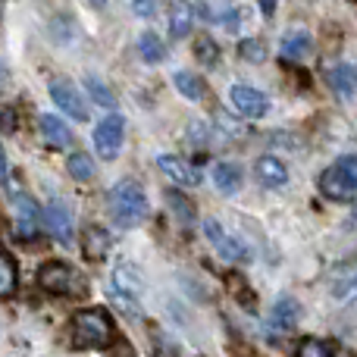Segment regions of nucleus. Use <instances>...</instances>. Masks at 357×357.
Masks as SVG:
<instances>
[{"instance_id":"obj_1","label":"nucleus","mask_w":357,"mask_h":357,"mask_svg":"<svg viewBox=\"0 0 357 357\" xmlns=\"http://www.w3.org/2000/svg\"><path fill=\"white\" fill-rule=\"evenodd\" d=\"M107 210H110L116 226L135 229L148 220V197H144V191L138 182L123 178V182L113 185V191L107 195Z\"/></svg>"},{"instance_id":"obj_2","label":"nucleus","mask_w":357,"mask_h":357,"mask_svg":"<svg viewBox=\"0 0 357 357\" xmlns=\"http://www.w3.org/2000/svg\"><path fill=\"white\" fill-rule=\"evenodd\" d=\"M73 339L79 348H107L113 342V320L100 307L82 310L73 320Z\"/></svg>"},{"instance_id":"obj_3","label":"nucleus","mask_w":357,"mask_h":357,"mask_svg":"<svg viewBox=\"0 0 357 357\" xmlns=\"http://www.w3.org/2000/svg\"><path fill=\"white\" fill-rule=\"evenodd\" d=\"M320 191L329 197V201H342V204L354 201V195H357V160L351 154L339 157L335 167L320 176Z\"/></svg>"},{"instance_id":"obj_4","label":"nucleus","mask_w":357,"mask_h":357,"mask_svg":"<svg viewBox=\"0 0 357 357\" xmlns=\"http://www.w3.org/2000/svg\"><path fill=\"white\" fill-rule=\"evenodd\" d=\"M38 282H41V289L50 291V295L82 298L88 291V282L79 276V270H75V266H69V264H60V260L44 264L41 273H38Z\"/></svg>"},{"instance_id":"obj_5","label":"nucleus","mask_w":357,"mask_h":357,"mask_svg":"<svg viewBox=\"0 0 357 357\" xmlns=\"http://www.w3.org/2000/svg\"><path fill=\"white\" fill-rule=\"evenodd\" d=\"M123 138H126L123 116H107V119H100L98 129H94V148L100 151L104 160H113V157L119 154V148H123Z\"/></svg>"},{"instance_id":"obj_6","label":"nucleus","mask_w":357,"mask_h":357,"mask_svg":"<svg viewBox=\"0 0 357 357\" xmlns=\"http://www.w3.org/2000/svg\"><path fill=\"white\" fill-rule=\"evenodd\" d=\"M204 235H207V241H210V245H213L226 260H235V264H241V260L251 257V254H248V248L241 245V241L235 238V235L229 232L226 226H220L216 220H207V222H204Z\"/></svg>"},{"instance_id":"obj_7","label":"nucleus","mask_w":357,"mask_h":357,"mask_svg":"<svg viewBox=\"0 0 357 357\" xmlns=\"http://www.w3.org/2000/svg\"><path fill=\"white\" fill-rule=\"evenodd\" d=\"M50 98H54L56 107H60L63 113H69L73 119H82V123L88 119V104L82 100L79 88H75L69 79H54L50 82Z\"/></svg>"},{"instance_id":"obj_8","label":"nucleus","mask_w":357,"mask_h":357,"mask_svg":"<svg viewBox=\"0 0 357 357\" xmlns=\"http://www.w3.org/2000/svg\"><path fill=\"white\" fill-rule=\"evenodd\" d=\"M44 226H47V232L54 235L56 241H63V245L73 241V213H69V207L63 201L47 204V210H44Z\"/></svg>"},{"instance_id":"obj_9","label":"nucleus","mask_w":357,"mask_h":357,"mask_svg":"<svg viewBox=\"0 0 357 357\" xmlns=\"http://www.w3.org/2000/svg\"><path fill=\"white\" fill-rule=\"evenodd\" d=\"M229 100H232V107L238 113H245V116L257 119L266 113V98L257 91V88H248V85H235L232 91H229Z\"/></svg>"},{"instance_id":"obj_10","label":"nucleus","mask_w":357,"mask_h":357,"mask_svg":"<svg viewBox=\"0 0 357 357\" xmlns=\"http://www.w3.org/2000/svg\"><path fill=\"white\" fill-rule=\"evenodd\" d=\"M13 207H16V235H19V238H35V235H38V220H41L35 201H31V197H25V195H16Z\"/></svg>"},{"instance_id":"obj_11","label":"nucleus","mask_w":357,"mask_h":357,"mask_svg":"<svg viewBox=\"0 0 357 357\" xmlns=\"http://www.w3.org/2000/svg\"><path fill=\"white\" fill-rule=\"evenodd\" d=\"M113 238L107 229L100 226H85V232H82V254H85L88 260H100L107 257V251H110Z\"/></svg>"},{"instance_id":"obj_12","label":"nucleus","mask_w":357,"mask_h":357,"mask_svg":"<svg viewBox=\"0 0 357 357\" xmlns=\"http://www.w3.org/2000/svg\"><path fill=\"white\" fill-rule=\"evenodd\" d=\"M157 167H160L169 178H176L178 185H185V188H191V185L201 182V173H197L188 160H182V157H169L167 154V157H160V160H157Z\"/></svg>"},{"instance_id":"obj_13","label":"nucleus","mask_w":357,"mask_h":357,"mask_svg":"<svg viewBox=\"0 0 357 357\" xmlns=\"http://www.w3.org/2000/svg\"><path fill=\"white\" fill-rule=\"evenodd\" d=\"M254 173H257L260 185H266V188H282V185L289 182V169H285L282 160H276V157H260V160L254 163Z\"/></svg>"},{"instance_id":"obj_14","label":"nucleus","mask_w":357,"mask_h":357,"mask_svg":"<svg viewBox=\"0 0 357 357\" xmlns=\"http://www.w3.org/2000/svg\"><path fill=\"white\" fill-rule=\"evenodd\" d=\"M310 47H314V41H310V35L304 29H295L289 31V35L282 38V60H291V63H301L310 56Z\"/></svg>"},{"instance_id":"obj_15","label":"nucleus","mask_w":357,"mask_h":357,"mask_svg":"<svg viewBox=\"0 0 357 357\" xmlns=\"http://www.w3.org/2000/svg\"><path fill=\"white\" fill-rule=\"evenodd\" d=\"M41 135L50 148H66V144H73V132H69V126L63 123V119H56L54 113L41 116Z\"/></svg>"},{"instance_id":"obj_16","label":"nucleus","mask_w":357,"mask_h":357,"mask_svg":"<svg viewBox=\"0 0 357 357\" xmlns=\"http://www.w3.org/2000/svg\"><path fill=\"white\" fill-rule=\"evenodd\" d=\"M298 317H301V307H298L291 298H279L276 307H273L270 326H273V329H282V333H289V329H295Z\"/></svg>"},{"instance_id":"obj_17","label":"nucleus","mask_w":357,"mask_h":357,"mask_svg":"<svg viewBox=\"0 0 357 357\" xmlns=\"http://www.w3.org/2000/svg\"><path fill=\"white\" fill-rule=\"evenodd\" d=\"M213 182H216V188H220L222 195H235V191L241 188V169L235 167V163H229V160L216 163L213 167Z\"/></svg>"},{"instance_id":"obj_18","label":"nucleus","mask_w":357,"mask_h":357,"mask_svg":"<svg viewBox=\"0 0 357 357\" xmlns=\"http://www.w3.org/2000/svg\"><path fill=\"white\" fill-rule=\"evenodd\" d=\"M173 85H176V91L185 94L188 100H204L207 98V85H204V79L201 75H195V73H176Z\"/></svg>"},{"instance_id":"obj_19","label":"nucleus","mask_w":357,"mask_h":357,"mask_svg":"<svg viewBox=\"0 0 357 357\" xmlns=\"http://www.w3.org/2000/svg\"><path fill=\"white\" fill-rule=\"evenodd\" d=\"M19 285V270H16V260L0 248V298H10Z\"/></svg>"},{"instance_id":"obj_20","label":"nucleus","mask_w":357,"mask_h":357,"mask_svg":"<svg viewBox=\"0 0 357 357\" xmlns=\"http://www.w3.org/2000/svg\"><path fill=\"white\" fill-rule=\"evenodd\" d=\"M191 16H195V10H191L188 3H173L169 6V35L173 38H185L191 31Z\"/></svg>"},{"instance_id":"obj_21","label":"nucleus","mask_w":357,"mask_h":357,"mask_svg":"<svg viewBox=\"0 0 357 357\" xmlns=\"http://www.w3.org/2000/svg\"><path fill=\"white\" fill-rule=\"evenodd\" d=\"M329 85H333V91L339 94V98H351L354 94V69L351 66H335L333 73H329Z\"/></svg>"},{"instance_id":"obj_22","label":"nucleus","mask_w":357,"mask_h":357,"mask_svg":"<svg viewBox=\"0 0 357 357\" xmlns=\"http://www.w3.org/2000/svg\"><path fill=\"white\" fill-rule=\"evenodd\" d=\"M167 204H169V210L182 220V226H191L195 222V207H191V201L182 195V191H167Z\"/></svg>"},{"instance_id":"obj_23","label":"nucleus","mask_w":357,"mask_h":357,"mask_svg":"<svg viewBox=\"0 0 357 357\" xmlns=\"http://www.w3.org/2000/svg\"><path fill=\"white\" fill-rule=\"evenodd\" d=\"M85 91L91 94L94 104H100V107H116V94H113L110 88H107L104 82L98 79V75H85Z\"/></svg>"},{"instance_id":"obj_24","label":"nucleus","mask_w":357,"mask_h":357,"mask_svg":"<svg viewBox=\"0 0 357 357\" xmlns=\"http://www.w3.org/2000/svg\"><path fill=\"white\" fill-rule=\"evenodd\" d=\"M66 169H69V176L79 178V182H88V178L94 176V163H91L88 154H73L66 160Z\"/></svg>"},{"instance_id":"obj_25","label":"nucleus","mask_w":357,"mask_h":357,"mask_svg":"<svg viewBox=\"0 0 357 357\" xmlns=\"http://www.w3.org/2000/svg\"><path fill=\"white\" fill-rule=\"evenodd\" d=\"M142 56L148 63H160L163 56H167V47H163V41L154 35V31H144L142 35Z\"/></svg>"},{"instance_id":"obj_26","label":"nucleus","mask_w":357,"mask_h":357,"mask_svg":"<svg viewBox=\"0 0 357 357\" xmlns=\"http://www.w3.org/2000/svg\"><path fill=\"white\" fill-rule=\"evenodd\" d=\"M295 357H333V345L323 339H304L301 345H298Z\"/></svg>"},{"instance_id":"obj_27","label":"nucleus","mask_w":357,"mask_h":357,"mask_svg":"<svg viewBox=\"0 0 357 357\" xmlns=\"http://www.w3.org/2000/svg\"><path fill=\"white\" fill-rule=\"evenodd\" d=\"M238 54H241V60H248V63H264L266 60V44L260 41V38H248V41H241Z\"/></svg>"},{"instance_id":"obj_28","label":"nucleus","mask_w":357,"mask_h":357,"mask_svg":"<svg viewBox=\"0 0 357 357\" xmlns=\"http://www.w3.org/2000/svg\"><path fill=\"white\" fill-rule=\"evenodd\" d=\"M195 56H197L201 63H207V66H213V63L220 60V50H216V41H213V38H207V35L197 38V44H195Z\"/></svg>"},{"instance_id":"obj_29","label":"nucleus","mask_w":357,"mask_h":357,"mask_svg":"<svg viewBox=\"0 0 357 357\" xmlns=\"http://www.w3.org/2000/svg\"><path fill=\"white\" fill-rule=\"evenodd\" d=\"M110 298H113V304H116V307L123 310V314H129V317H142V307H138L135 295H123V291L110 289Z\"/></svg>"},{"instance_id":"obj_30","label":"nucleus","mask_w":357,"mask_h":357,"mask_svg":"<svg viewBox=\"0 0 357 357\" xmlns=\"http://www.w3.org/2000/svg\"><path fill=\"white\" fill-rule=\"evenodd\" d=\"M351 273H354L351 264H345V266L339 270V285H335V295H339V298H348V295H351V289H354V276H351Z\"/></svg>"},{"instance_id":"obj_31","label":"nucleus","mask_w":357,"mask_h":357,"mask_svg":"<svg viewBox=\"0 0 357 357\" xmlns=\"http://www.w3.org/2000/svg\"><path fill=\"white\" fill-rule=\"evenodd\" d=\"M216 119H220V129L226 132V135H245V129H241V123H235V119L226 116V110H216Z\"/></svg>"},{"instance_id":"obj_32","label":"nucleus","mask_w":357,"mask_h":357,"mask_svg":"<svg viewBox=\"0 0 357 357\" xmlns=\"http://www.w3.org/2000/svg\"><path fill=\"white\" fill-rule=\"evenodd\" d=\"M0 129H3V132H13V129H16V113H13V110H3V107H0Z\"/></svg>"},{"instance_id":"obj_33","label":"nucleus","mask_w":357,"mask_h":357,"mask_svg":"<svg viewBox=\"0 0 357 357\" xmlns=\"http://www.w3.org/2000/svg\"><path fill=\"white\" fill-rule=\"evenodd\" d=\"M238 298H241V307H245V310H254V307H257V304H254V295L248 291V285H241V282H238Z\"/></svg>"},{"instance_id":"obj_34","label":"nucleus","mask_w":357,"mask_h":357,"mask_svg":"<svg viewBox=\"0 0 357 357\" xmlns=\"http://www.w3.org/2000/svg\"><path fill=\"white\" fill-rule=\"evenodd\" d=\"M6 173H10V167H6V151L0 148V182L6 178Z\"/></svg>"},{"instance_id":"obj_35","label":"nucleus","mask_w":357,"mask_h":357,"mask_svg":"<svg viewBox=\"0 0 357 357\" xmlns=\"http://www.w3.org/2000/svg\"><path fill=\"white\" fill-rule=\"evenodd\" d=\"M135 13H142V16H148V13H154V3H135Z\"/></svg>"},{"instance_id":"obj_36","label":"nucleus","mask_w":357,"mask_h":357,"mask_svg":"<svg viewBox=\"0 0 357 357\" xmlns=\"http://www.w3.org/2000/svg\"><path fill=\"white\" fill-rule=\"evenodd\" d=\"M3 79H6V69H3V63H0V85H3Z\"/></svg>"}]
</instances>
